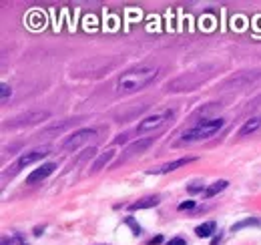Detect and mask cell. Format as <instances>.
I'll return each mask as SVG.
<instances>
[{"instance_id":"1","label":"cell","mask_w":261,"mask_h":245,"mask_svg":"<svg viewBox=\"0 0 261 245\" xmlns=\"http://www.w3.org/2000/svg\"><path fill=\"white\" fill-rule=\"evenodd\" d=\"M159 75V69L153 67H139V69H131L127 73H123L117 81V93L119 95H131L137 93L139 88L147 86L151 81H155Z\"/></svg>"},{"instance_id":"2","label":"cell","mask_w":261,"mask_h":245,"mask_svg":"<svg viewBox=\"0 0 261 245\" xmlns=\"http://www.w3.org/2000/svg\"><path fill=\"white\" fill-rule=\"evenodd\" d=\"M223 119H207V121H199L195 127L187 129L183 133V141L193 143V141H201V139H209L213 137L221 127H223Z\"/></svg>"},{"instance_id":"3","label":"cell","mask_w":261,"mask_h":245,"mask_svg":"<svg viewBox=\"0 0 261 245\" xmlns=\"http://www.w3.org/2000/svg\"><path fill=\"white\" fill-rule=\"evenodd\" d=\"M173 117V111H165L161 115H153V117H147V119H143L139 122V127H137V133H149V131H155V129H161L165 122Z\"/></svg>"},{"instance_id":"4","label":"cell","mask_w":261,"mask_h":245,"mask_svg":"<svg viewBox=\"0 0 261 245\" xmlns=\"http://www.w3.org/2000/svg\"><path fill=\"white\" fill-rule=\"evenodd\" d=\"M97 137V131L95 129H80V131H76L75 135H71V137H67L65 141H63V149H78L82 143H86V141H91V139H95Z\"/></svg>"},{"instance_id":"5","label":"cell","mask_w":261,"mask_h":245,"mask_svg":"<svg viewBox=\"0 0 261 245\" xmlns=\"http://www.w3.org/2000/svg\"><path fill=\"white\" fill-rule=\"evenodd\" d=\"M48 147H42V149H35V151H31V153H22V155L18 157V161H16V165L12 167L14 169V173L16 171H20V169H24V167H28V165H33V163H37V161H40L42 157H46L48 155Z\"/></svg>"},{"instance_id":"6","label":"cell","mask_w":261,"mask_h":245,"mask_svg":"<svg viewBox=\"0 0 261 245\" xmlns=\"http://www.w3.org/2000/svg\"><path fill=\"white\" fill-rule=\"evenodd\" d=\"M50 115L46 111H35V113H28V115H20L16 119H12V122H8V127L12 129H18V127H24V125H37V122L48 119Z\"/></svg>"},{"instance_id":"7","label":"cell","mask_w":261,"mask_h":245,"mask_svg":"<svg viewBox=\"0 0 261 245\" xmlns=\"http://www.w3.org/2000/svg\"><path fill=\"white\" fill-rule=\"evenodd\" d=\"M56 169V165L54 163H44L42 167H38V169H35L31 175H28L26 177V183H31V185H33V183H38V181H42V179H46L52 171Z\"/></svg>"},{"instance_id":"8","label":"cell","mask_w":261,"mask_h":245,"mask_svg":"<svg viewBox=\"0 0 261 245\" xmlns=\"http://www.w3.org/2000/svg\"><path fill=\"white\" fill-rule=\"evenodd\" d=\"M159 201H161V197H157V195H153V197H143V199H139V201L131 203V205H129V211L149 209V207H155V205H159Z\"/></svg>"},{"instance_id":"9","label":"cell","mask_w":261,"mask_h":245,"mask_svg":"<svg viewBox=\"0 0 261 245\" xmlns=\"http://www.w3.org/2000/svg\"><path fill=\"white\" fill-rule=\"evenodd\" d=\"M151 143H153V137H149V139H141V141L133 143V145L127 149V157H131V155H141L143 151H147V149L151 147Z\"/></svg>"},{"instance_id":"10","label":"cell","mask_w":261,"mask_h":245,"mask_svg":"<svg viewBox=\"0 0 261 245\" xmlns=\"http://www.w3.org/2000/svg\"><path fill=\"white\" fill-rule=\"evenodd\" d=\"M259 127H261V117H253V119L245 121V125L239 129V137H247V135L255 133Z\"/></svg>"},{"instance_id":"11","label":"cell","mask_w":261,"mask_h":245,"mask_svg":"<svg viewBox=\"0 0 261 245\" xmlns=\"http://www.w3.org/2000/svg\"><path fill=\"white\" fill-rule=\"evenodd\" d=\"M193 159H177V161H171V163H167V165H163V167H159V169H153V171H149V173H171V171H175V169H179V167H183V165H187V163H191Z\"/></svg>"},{"instance_id":"12","label":"cell","mask_w":261,"mask_h":245,"mask_svg":"<svg viewBox=\"0 0 261 245\" xmlns=\"http://www.w3.org/2000/svg\"><path fill=\"white\" fill-rule=\"evenodd\" d=\"M227 185H229L227 181H215L213 185H209L205 191H203V197H205V199H211V197H215L217 193H221V191H223Z\"/></svg>"},{"instance_id":"13","label":"cell","mask_w":261,"mask_h":245,"mask_svg":"<svg viewBox=\"0 0 261 245\" xmlns=\"http://www.w3.org/2000/svg\"><path fill=\"white\" fill-rule=\"evenodd\" d=\"M215 227H217L215 221H207V223L199 225V227L195 229V233H197L199 237H211V233H215Z\"/></svg>"},{"instance_id":"14","label":"cell","mask_w":261,"mask_h":245,"mask_svg":"<svg viewBox=\"0 0 261 245\" xmlns=\"http://www.w3.org/2000/svg\"><path fill=\"white\" fill-rule=\"evenodd\" d=\"M114 157V151H107V153H103V155L93 163V171H99V169H103L111 159Z\"/></svg>"},{"instance_id":"15","label":"cell","mask_w":261,"mask_h":245,"mask_svg":"<svg viewBox=\"0 0 261 245\" xmlns=\"http://www.w3.org/2000/svg\"><path fill=\"white\" fill-rule=\"evenodd\" d=\"M249 225H259V221L257 219H245V221H239V223H235L233 227H231V231H239V229H243V227H249Z\"/></svg>"},{"instance_id":"16","label":"cell","mask_w":261,"mask_h":245,"mask_svg":"<svg viewBox=\"0 0 261 245\" xmlns=\"http://www.w3.org/2000/svg\"><path fill=\"white\" fill-rule=\"evenodd\" d=\"M0 88H2V103H6V101H8V97L12 95V88H10L6 82L0 84Z\"/></svg>"},{"instance_id":"17","label":"cell","mask_w":261,"mask_h":245,"mask_svg":"<svg viewBox=\"0 0 261 245\" xmlns=\"http://www.w3.org/2000/svg\"><path fill=\"white\" fill-rule=\"evenodd\" d=\"M125 223L133 229V233H135V235H141V227L135 223V219H133V217H127V219H125Z\"/></svg>"},{"instance_id":"18","label":"cell","mask_w":261,"mask_h":245,"mask_svg":"<svg viewBox=\"0 0 261 245\" xmlns=\"http://www.w3.org/2000/svg\"><path fill=\"white\" fill-rule=\"evenodd\" d=\"M167 245H187V241H185L183 237H173V239H171Z\"/></svg>"},{"instance_id":"19","label":"cell","mask_w":261,"mask_h":245,"mask_svg":"<svg viewBox=\"0 0 261 245\" xmlns=\"http://www.w3.org/2000/svg\"><path fill=\"white\" fill-rule=\"evenodd\" d=\"M197 191H203V183H193V185H189V193H197Z\"/></svg>"},{"instance_id":"20","label":"cell","mask_w":261,"mask_h":245,"mask_svg":"<svg viewBox=\"0 0 261 245\" xmlns=\"http://www.w3.org/2000/svg\"><path fill=\"white\" fill-rule=\"evenodd\" d=\"M195 207V201H185L179 205V211H185V209H193Z\"/></svg>"},{"instance_id":"21","label":"cell","mask_w":261,"mask_h":245,"mask_svg":"<svg viewBox=\"0 0 261 245\" xmlns=\"http://www.w3.org/2000/svg\"><path fill=\"white\" fill-rule=\"evenodd\" d=\"M161 241H163V237H161V235H157V237H153V239L149 241V245H159Z\"/></svg>"},{"instance_id":"22","label":"cell","mask_w":261,"mask_h":245,"mask_svg":"<svg viewBox=\"0 0 261 245\" xmlns=\"http://www.w3.org/2000/svg\"><path fill=\"white\" fill-rule=\"evenodd\" d=\"M2 245H12V239H8V237H4V239H2Z\"/></svg>"},{"instance_id":"23","label":"cell","mask_w":261,"mask_h":245,"mask_svg":"<svg viewBox=\"0 0 261 245\" xmlns=\"http://www.w3.org/2000/svg\"><path fill=\"white\" fill-rule=\"evenodd\" d=\"M219 239H221V235H217V237L213 239V243H211V245H217V243H219Z\"/></svg>"}]
</instances>
